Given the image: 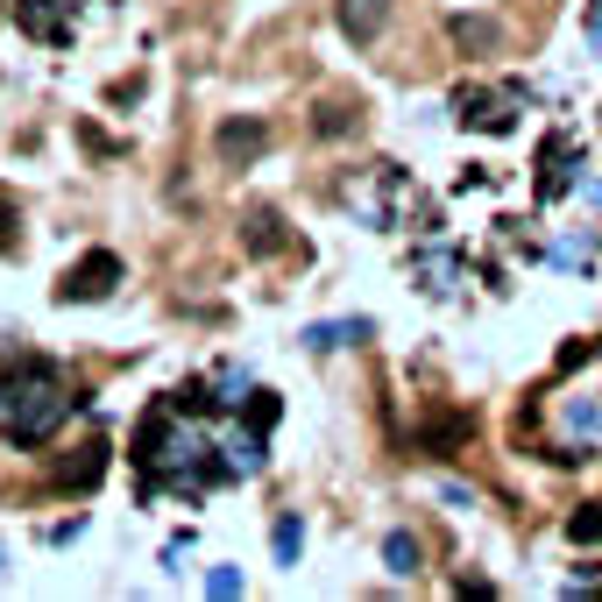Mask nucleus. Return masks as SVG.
Masks as SVG:
<instances>
[{"mask_svg":"<svg viewBox=\"0 0 602 602\" xmlns=\"http://www.w3.org/2000/svg\"><path fill=\"white\" fill-rule=\"evenodd\" d=\"M65 412H71V397L50 383V368H22V383L0 391V433L14 446H43L65 425Z\"/></svg>","mask_w":602,"mask_h":602,"instance_id":"nucleus-1","label":"nucleus"},{"mask_svg":"<svg viewBox=\"0 0 602 602\" xmlns=\"http://www.w3.org/2000/svg\"><path fill=\"white\" fill-rule=\"evenodd\" d=\"M347 206H355L368 227H404L412 213H425V191L404 178L397 164H376L362 185H347Z\"/></svg>","mask_w":602,"mask_h":602,"instance_id":"nucleus-2","label":"nucleus"},{"mask_svg":"<svg viewBox=\"0 0 602 602\" xmlns=\"http://www.w3.org/2000/svg\"><path fill=\"white\" fill-rule=\"evenodd\" d=\"M269 149V121L263 114H227L220 128H213V157H220L227 170H248Z\"/></svg>","mask_w":602,"mask_h":602,"instance_id":"nucleus-3","label":"nucleus"},{"mask_svg":"<svg viewBox=\"0 0 602 602\" xmlns=\"http://www.w3.org/2000/svg\"><path fill=\"white\" fill-rule=\"evenodd\" d=\"M581 185V142L574 135H546V149H539V199H568Z\"/></svg>","mask_w":602,"mask_h":602,"instance_id":"nucleus-4","label":"nucleus"},{"mask_svg":"<svg viewBox=\"0 0 602 602\" xmlns=\"http://www.w3.org/2000/svg\"><path fill=\"white\" fill-rule=\"evenodd\" d=\"M517 100H524V92L511 86V92H482V86H468V92H461V121H468L475 135H511L517 128Z\"/></svg>","mask_w":602,"mask_h":602,"instance_id":"nucleus-5","label":"nucleus"},{"mask_svg":"<svg viewBox=\"0 0 602 602\" xmlns=\"http://www.w3.org/2000/svg\"><path fill=\"white\" fill-rule=\"evenodd\" d=\"M121 284V256H107V248H92V256L71 269L65 284H57V298L65 305H86V298H107V290Z\"/></svg>","mask_w":602,"mask_h":602,"instance_id":"nucleus-6","label":"nucleus"},{"mask_svg":"<svg viewBox=\"0 0 602 602\" xmlns=\"http://www.w3.org/2000/svg\"><path fill=\"white\" fill-rule=\"evenodd\" d=\"M107 454H114L107 440H86V446H79V454H71V461H57V468H50V490H57V496H86L92 482L107 475Z\"/></svg>","mask_w":602,"mask_h":602,"instance_id":"nucleus-7","label":"nucleus"},{"mask_svg":"<svg viewBox=\"0 0 602 602\" xmlns=\"http://www.w3.org/2000/svg\"><path fill=\"white\" fill-rule=\"evenodd\" d=\"M334 22L347 43H376L383 22H391V0H334Z\"/></svg>","mask_w":602,"mask_h":602,"instance_id":"nucleus-8","label":"nucleus"},{"mask_svg":"<svg viewBox=\"0 0 602 602\" xmlns=\"http://www.w3.org/2000/svg\"><path fill=\"white\" fill-rule=\"evenodd\" d=\"M284 248H290L284 213H248V256H284Z\"/></svg>","mask_w":602,"mask_h":602,"instance_id":"nucleus-9","label":"nucleus"},{"mask_svg":"<svg viewBox=\"0 0 602 602\" xmlns=\"http://www.w3.org/2000/svg\"><path fill=\"white\" fill-rule=\"evenodd\" d=\"M454 277H461V256H454V248H433V241H425V248H418V284H425V290H454Z\"/></svg>","mask_w":602,"mask_h":602,"instance_id":"nucleus-10","label":"nucleus"},{"mask_svg":"<svg viewBox=\"0 0 602 602\" xmlns=\"http://www.w3.org/2000/svg\"><path fill=\"white\" fill-rule=\"evenodd\" d=\"M347 341H368V319H319V326H305V347H347Z\"/></svg>","mask_w":602,"mask_h":602,"instance_id":"nucleus-11","label":"nucleus"},{"mask_svg":"<svg viewBox=\"0 0 602 602\" xmlns=\"http://www.w3.org/2000/svg\"><path fill=\"white\" fill-rule=\"evenodd\" d=\"M454 43L461 50H496V22L490 14H454Z\"/></svg>","mask_w":602,"mask_h":602,"instance_id":"nucleus-12","label":"nucleus"},{"mask_svg":"<svg viewBox=\"0 0 602 602\" xmlns=\"http://www.w3.org/2000/svg\"><path fill=\"white\" fill-rule=\"evenodd\" d=\"M383 568H391V574H418V539L391 532V539H383Z\"/></svg>","mask_w":602,"mask_h":602,"instance_id":"nucleus-13","label":"nucleus"},{"mask_svg":"<svg viewBox=\"0 0 602 602\" xmlns=\"http://www.w3.org/2000/svg\"><path fill=\"white\" fill-rule=\"evenodd\" d=\"M425 446H433V454H440V446H461V440H468V418H461V412H446V418H425V433H418Z\"/></svg>","mask_w":602,"mask_h":602,"instance_id":"nucleus-14","label":"nucleus"},{"mask_svg":"<svg viewBox=\"0 0 602 602\" xmlns=\"http://www.w3.org/2000/svg\"><path fill=\"white\" fill-rule=\"evenodd\" d=\"M553 263H560V269H589V263H595V235H568V241H553Z\"/></svg>","mask_w":602,"mask_h":602,"instance_id":"nucleus-15","label":"nucleus"},{"mask_svg":"<svg viewBox=\"0 0 602 602\" xmlns=\"http://www.w3.org/2000/svg\"><path fill=\"white\" fill-rule=\"evenodd\" d=\"M568 539H574V546H595V539H602V503H581V511L568 517Z\"/></svg>","mask_w":602,"mask_h":602,"instance_id":"nucleus-16","label":"nucleus"},{"mask_svg":"<svg viewBox=\"0 0 602 602\" xmlns=\"http://www.w3.org/2000/svg\"><path fill=\"white\" fill-rule=\"evenodd\" d=\"M277 418H284V397L277 391H248V425H263V433H269Z\"/></svg>","mask_w":602,"mask_h":602,"instance_id":"nucleus-17","label":"nucleus"},{"mask_svg":"<svg viewBox=\"0 0 602 602\" xmlns=\"http://www.w3.org/2000/svg\"><path fill=\"white\" fill-rule=\"evenodd\" d=\"M298 546H305V517H277V560H284V568H290V560H298Z\"/></svg>","mask_w":602,"mask_h":602,"instance_id":"nucleus-18","label":"nucleus"},{"mask_svg":"<svg viewBox=\"0 0 602 602\" xmlns=\"http://www.w3.org/2000/svg\"><path fill=\"white\" fill-rule=\"evenodd\" d=\"M313 135H355V114H347V107H313Z\"/></svg>","mask_w":602,"mask_h":602,"instance_id":"nucleus-19","label":"nucleus"},{"mask_svg":"<svg viewBox=\"0 0 602 602\" xmlns=\"http://www.w3.org/2000/svg\"><path fill=\"white\" fill-rule=\"evenodd\" d=\"M595 425H602V412H595L589 397H574V404H568V433H581V440H589Z\"/></svg>","mask_w":602,"mask_h":602,"instance_id":"nucleus-20","label":"nucleus"},{"mask_svg":"<svg viewBox=\"0 0 602 602\" xmlns=\"http://www.w3.org/2000/svg\"><path fill=\"white\" fill-rule=\"evenodd\" d=\"M206 595H241V574L235 568H213L206 574Z\"/></svg>","mask_w":602,"mask_h":602,"instance_id":"nucleus-21","label":"nucleus"},{"mask_svg":"<svg viewBox=\"0 0 602 602\" xmlns=\"http://www.w3.org/2000/svg\"><path fill=\"white\" fill-rule=\"evenodd\" d=\"M440 496L454 503V511H475V490H468V482H440Z\"/></svg>","mask_w":602,"mask_h":602,"instance_id":"nucleus-22","label":"nucleus"},{"mask_svg":"<svg viewBox=\"0 0 602 602\" xmlns=\"http://www.w3.org/2000/svg\"><path fill=\"white\" fill-rule=\"evenodd\" d=\"M0 256H14V206L0 199Z\"/></svg>","mask_w":602,"mask_h":602,"instance_id":"nucleus-23","label":"nucleus"},{"mask_svg":"<svg viewBox=\"0 0 602 602\" xmlns=\"http://www.w3.org/2000/svg\"><path fill=\"white\" fill-rule=\"evenodd\" d=\"M589 43L602 50V0H595V8H589Z\"/></svg>","mask_w":602,"mask_h":602,"instance_id":"nucleus-24","label":"nucleus"},{"mask_svg":"<svg viewBox=\"0 0 602 602\" xmlns=\"http://www.w3.org/2000/svg\"><path fill=\"white\" fill-rule=\"evenodd\" d=\"M589 191H595V199H602V185H589Z\"/></svg>","mask_w":602,"mask_h":602,"instance_id":"nucleus-25","label":"nucleus"}]
</instances>
